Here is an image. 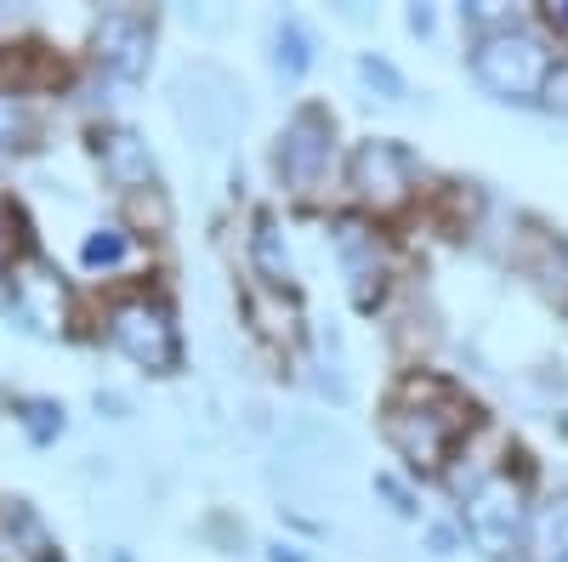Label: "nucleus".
Here are the masks:
<instances>
[{
	"mask_svg": "<svg viewBox=\"0 0 568 562\" xmlns=\"http://www.w3.org/2000/svg\"><path fill=\"white\" fill-rule=\"evenodd\" d=\"M382 427H387V443H393L409 466L433 472V466H444L449 449L466 438L471 409H466V398H460L449 381H438V375H409V381L398 387V398L387 403Z\"/></svg>",
	"mask_w": 568,
	"mask_h": 562,
	"instance_id": "f257e3e1",
	"label": "nucleus"
},
{
	"mask_svg": "<svg viewBox=\"0 0 568 562\" xmlns=\"http://www.w3.org/2000/svg\"><path fill=\"white\" fill-rule=\"evenodd\" d=\"M471 80H478L495 103H535L551 85V45L529 29H517V23L478 34V45H471Z\"/></svg>",
	"mask_w": 568,
	"mask_h": 562,
	"instance_id": "f03ea898",
	"label": "nucleus"
},
{
	"mask_svg": "<svg viewBox=\"0 0 568 562\" xmlns=\"http://www.w3.org/2000/svg\"><path fill=\"white\" fill-rule=\"evenodd\" d=\"M460 534L478 545L484 556H511L529 540V494L511 472H489L484 483L466 489L460 505Z\"/></svg>",
	"mask_w": 568,
	"mask_h": 562,
	"instance_id": "7ed1b4c3",
	"label": "nucleus"
},
{
	"mask_svg": "<svg viewBox=\"0 0 568 562\" xmlns=\"http://www.w3.org/2000/svg\"><path fill=\"white\" fill-rule=\"evenodd\" d=\"M109 341L142 364L149 375H176L182 364V330H176V313L160 296H131L109 313Z\"/></svg>",
	"mask_w": 568,
	"mask_h": 562,
	"instance_id": "20e7f679",
	"label": "nucleus"
},
{
	"mask_svg": "<svg viewBox=\"0 0 568 562\" xmlns=\"http://www.w3.org/2000/svg\"><path fill=\"white\" fill-rule=\"evenodd\" d=\"M7 307L23 318V330H34V336H63L69 330V285H63V273L45 256H29V262L12 267Z\"/></svg>",
	"mask_w": 568,
	"mask_h": 562,
	"instance_id": "39448f33",
	"label": "nucleus"
},
{
	"mask_svg": "<svg viewBox=\"0 0 568 562\" xmlns=\"http://www.w3.org/2000/svg\"><path fill=\"white\" fill-rule=\"evenodd\" d=\"M353 187L358 200L375 205V211H398L409 194H415V160L409 149L387 143V136H375V143H364L353 154Z\"/></svg>",
	"mask_w": 568,
	"mask_h": 562,
	"instance_id": "423d86ee",
	"label": "nucleus"
},
{
	"mask_svg": "<svg viewBox=\"0 0 568 562\" xmlns=\"http://www.w3.org/2000/svg\"><path fill=\"white\" fill-rule=\"evenodd\" d=\"M329 149H336V125H329V114L302 109L278 136V176L291 187H302V194H313L324 165H329Z\"/></svg>",
	"mask_w": 568,
	"mask_h": 562,
	"instance_id": "0eeeda50",
	"label": "nucleus"
},
{
	"mask_svg": "<svg viewBox=\"0 0 568 562\" xmlns=\"http://www.w3.org/2000/svg\"><path fill=\"white\" fill-rule=\"evenodd\" d=\"M91 52H98L103 74H114L120 85H136L149 74V58H154V29L136 12H109L98 23V34H91Z\"/></svg>",
	"mask_w": 568,
	"mask_h": 562,
	"instance_id": "6e6552de",
	"label": "nucleus"
},
{
	"mask_svg": "<svg viewBox=\"0 0 568 562\" xmlns=\"http://www.w3.org/2000/svg\"><path fill=\"white\" fill-rule=\"evenodd\" d=\"M336 251H342L347 285H353V307H364V313H369L375 302H382V278H387L382 251H375V233H364V227L342 222V227H336Z\"/></svg>",
	"mask_w": 568,
	"mask_h": 562,
	"instance_id": "1a4fd4ad",
	"label": "nucleus"
},
{
	"mask_svg": "<svg viewBox=\"0 0 568 562\" xmlns=\"http://www.w3.org/2000/svg\"><path fill=\"white\" fill-rule=\"evenodd\" d=\"M98 165L103 176L120 187V194H136V187H154V154L136 131H103L98 136Z\"/></svg>",
	"mask_w": 568,
	"mask_h": 562,
	"instance_id": "9d476101",
	"label": "nucleus"
},
{
	"mask_svg": "<svg viewBox=\"0 0 568 562\" xmlns=\"http://www.w3.org/2000/svg\"><path fill=\"white\" fill-rule=\"evenodd\" d=\"M0 545H7V556H18V562H45L52 556V534H45V523L23 500H12L7 511H0Z\"/></svg>",
	"mask_w": 568,
	"mask_h": 562,
	"instance_id": "9b49d317",
	"label": "nucleus"
},
{
	"mask_svg": "<svg viewBox=\"0 0 568 562\" xmlns=\"http://www.w3.org/2000/svg\"><path fill=\"white\" fill-rule=\"evenodd\" d=\"M313 69V29L302 18H278L273 23V74L284 85H302Z\"/></svg>",
	"mask_w": 568,
	"mask_h": 562,
	"instance_id": "f8f14e48",
	"label": "nucleus"
},
{
	"mask_svg": "<svg viewBox=\"0 0 568 562\" xmlns=\"http://www.w3.org/2000/svg\"><path fill=\"white\" fill-rule=\"evenodd\" d=\"M251 262L267 285H291L296 278V262H291V245H284V227L273 216H256V233H251Z\"/></svg>",
	"mask_w": 568,
	"mask_h": 562,
	"instance_id": "ddd939ff",
	"label": "nucleus"
},
{
	"mask_svg": "<svg viewBox=\"0 0 568 562\" xmlns=\"http://www.w3.org/2000/svg\"><path fill=\"white\" fill-rule=\"evenodd\" d=\"M529 551H535V562H557L568 551V494L529 511Z\"/></svg>",
	"mask_w": 568,
	"mask_h": 562,
	"instance_id": "4468645a",
	"label": "nucleus"
},
{
	"mask_svg": "<svg viewBox=\"0 0 568 562\" xmlns=\"http://www.w3.org/2000/svg\"><path fill=\"white\" fill-rule=\"evenodd\" d=\"M18 420H23V432H29V443H58L63 438V403L58 398H18Z\"/></svg>",
	"mask_w": 568,
	"mask_h": 562,
	"instance_id": "2eb2a0df",
	"label": "nucleus"
},
{
	"mask_svg": "<svg viewBox=\"0 0 568 562\" xmlns=\"http://www.w3.org/2000/svg\"><path fill=\"white\" fill-rule=\"evenodd\" d=\"M358 80H364L369 98H382V103H404V98H409V80H404L382 52H358Z\"/></svg>",
	"mask_w": 568,
	"mask_h": 562,
	"instance_id": "dca6fc26",
	"label": "nucleus"
},
{
	"mask_svg": "<svg viewBox=\"0 0 568 562\" xmlns=\"http://www.w3.org/2000/svg\"><path fill=\"white\" fill-rule=\"evenodd\" d=\"M125 256H131V239L120 227H98V233H85V245H80V267H91V273L120 267Z\"/></svg>",
	"mask_w": 568,
	"mask_h": 562,
	"instance_id": "f3484780",
	"label": "nucleus"
},
{
	"mask_svg": "<svg viewBox=\"0 0 568 562\" xmlns=\"http://www.w3.org/2000/svg\"><path fill=\"white\" fill-rule=\"evenodd\" d=\"M23 136H29V114H23V103L0 98V154H12Z\"/></svg>",
	"mask_w": 568,
	"mask_h": 562,
	"instance_id": "a211bd4d",
	"label": "nucleus"
},
{
	"mask_svg": "<svg viewBox=\"0 0 568 562\" xmlns=\"http://www.w3.org/2000/svg\"><path fill=\"white\" fill-rule=\"evenodd\" d=\"M375 494L387 500L393 518H415V494H409V483H404V478H393V472H375Z\"/></svg>",
	"mask_w": 568,
	"mask_h": 562,
	"instance_id": "6ab92c4d",
	"label": "nucleus"
},
{
	"mask_svg": "<svg viewBox=\"0 0 568 562\" xmlns=\"http://www.w3.org/2000/svg\"><path fill=\"white\" fill-rule=\"evenodd\" d=\"M426 545H433V556H455V551H460V529L433 523V529H426Z\"/></svg>",
	"mask_w": 568,
	"mask_h": 562,
	"instance_id": "aec40b11",
	"label": "nucleus"
},
{
	"mask_svg": "<svg viewBox=\"0 0 568 562\" xmlns=\"http://www.w3.org/2000/svg\"><path fill=\"white\" fill-rule=\"evenodd\" d=\"M404 23H409V34H420V40H426V34L438 29V12H433V7H409V12H404Z\"/></svg>",
	"mask_w": 568,
	"mask_h": 562,
	"instance_id": "412c9836",
	"label": "nucleus"
},
{
	"mask_svg": "<svg viewBox=\"0 0 568 562\" xmlns=\"http://www.w3.org/2000/svg\"><path fill=\"white\" fill-rule=\"evenodd\" d=\"M267 562H307V556H302L296 545H284V540H278V545H267Z\"/></svg>",
	"mask_w": 568,
	"mask_h": 562,
	"instance_id": "4be33fe9",
	"label": "nucleus"
},
{
	"mask_svg": "<svg viewBox=\"0 0 568 562\" xmlns=\"http://www.w3.org/2000/svg\"><path fill=\"white\" fill-rule=\"evenodd\" d=\"M546 18H551V23H557V34H568V0H557V7H551V12H546Z\"/></svg>",
	"mask_w": 568,
	"mask_h": 562,
	"instance_id": "5701e85b",
	"label": "nucleus"
},
{
	"mask_svg": "<svg viewBox=\"0 0 568 562\" xmlns=\"http://www.w3.org/2000/svg\"><path fill=\"white\" fill-rule=\"evenodd\" d=\"M109 562H136V556H131V551L120 545V551H109Z\"/></svg>",
	"mask_w": 568,
	"mask_h": 562,
	"instance_id": "b1692460",
	"label": "nucleus"
},
{
	"mask_svg": "<svg viewBox=\"0 0 568 562\" xmlns=\"http://www.w3.org/2000/svg\"><path fill=\"white\" fill-rule=\"evenodd\" d=\"M557 562H568V551H562V556H557Z\"/></svg>",
	"mask_w": 568,
	"mask_h": 562,
	"instance_id": "393cba45",
	"label": "nucleus"
},
{
	"mask_svg": "<svg viewBox=\"0 0 568 562\" xmlns=\"http://www.w3.org/2000/svg\"><path fill=\"white\" fill-rule=\"evenodd\" d=\"M45 562H58V556H45Z\"/></svg>",
	"mask_w": 568,
	"mask_h": 562,
	"instance_id": "a878e982",
	"label": "nucleus"
},
{
	"mask_svg": "<svg viewBox=\"0 0 568 562\" xmlns=\"http://www.w3.org/2000/svg\"><path fill=\"white\" fill-rule=\"evenodd\" d=\"M0 251H7V245H0Z\"/></svg>",
	"mask_w": 568,
	"mask_h": 562,
	"instance_id": "bb28decb",
	"label": "nucleus"
}]
</instances>
